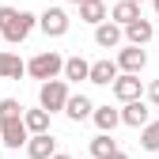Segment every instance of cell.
Here are the masks:
<instances>
[{"mask_svg":"<svg viewBox=\"0 0 159 159\" xmlns=\"http://www.w3.org/2000/svg\"><path fill=\"white\" fill-rule=\"evenodd\" d=\"M148 102L159 110V80H152V84H148Z\"/></svg>","mask_w":159,"mask_h":159,"instance_id":"603a6c76","label":"cell"},{"mask_svg":"<svg viewBox=\"0 0 159 159\" xmlns=\"http://www.w3.org/2000/svg\"><path fill=\"white\" fill-rule=\"evenodd\" d=\"M65 114H68V121H87V117H95V102L87 95H72L68 106H65Z\"/></svg>","mask_w":159,"mask_h":159,"instance_id":"5bb4252c","label":"cell"},{"mask_svg":"<svg viewBox=\"0 0 159 159\" xmlns=\"http://www.w3.org/2000/svg\"><path fill=\"white\" fill-rule=\"evenodd\" d=\"M121 125H129V129H144V125H152V106L144 102V98L125 102V106H121Z\"/></svg>","mask_w":159,"mask_h":159,"instance_id":"ba28073f","label":"cell"},{"mask_svg":"<svg viewBox=\"0 0 159 159\" xmlns=\"http://www.w3.org/2000/svg\"><path fill=\"white\" fill-rule=\"evenodd\" d=\"M155 38V27H152V19H136V23L125 27V46H148Z\"/></svg>","mask_w":159,"mask_h":159,"instance_id":"7c38bea8","label":"cell"},{"mask_svg":"<svg viewBox=\"0 0 159 159\" xmlns=\"http://www.w3.org/2000/svg\"><path fill=\"white\" fill-rule=\"evenodd\" d=\"M136 19H144L140 15V4H133V0H117V4L110 8V23H117V27H129V23H136Z\"/></svg>","mask_w":159,"mask_h":159,"instance_id":"8fae6325","label":"cell"},{"mask_svg":"<svg viewBox=\"0 0 159 159\" xmlns=\"http://www.w3.org/2000/svg\"><path fill=\"white\" fill-rule=\"evenodd\" d=\"M23 125L30 129V136H42V133H49V114L38 106V110H27L23 114Z\"/></svg>","mask_w":159,"mask_h":159,"instance_id":"ffe728a7","label":"cell"},{"mask_svg":"<svg viewBox=\"0 0 159 159\" xmlns=\"http://www.w3.org/2000/svg\"><path fill=\"white\" fill-rule=\"evenodd\" d=\"M0 42H4V38H0Z\"/></svg>","mask_w":159,"mask_h":159,"instance_id":"f1b7e54d","label":"cell"},{"mask_svg":"<svg viewBox=\"0 0 159 159\" xmlns=\"http://www.w3.org/2000/svg\"><path fill=\"white\" fill-rule=\"evenodd\" d=\"M80 19L91 27H102L110 23V8H106V0H87V4H80Z\"/></svg>","mask_w":159,"mask_h":159,"instance_id":"4fadbf2b","label":"cell"},{"mask_svg":"<svg viewBox=\"0 0 159 159\" xmlns=\"http://www.w3.org/2000/svg\"><path fill=\"white\" fill-rule=\"evenodd\" d=\"M114 61H117V68H121V72L140 76V72L148 68V49H144V46H121Z\"/></svg>","mask_w":159,"mask_h":159,"instance_id":"8992f818","label":"cell"},{"mask_svg":"<svg viewBox=\"0 0 159 159\" xmlns=\"http://www.w3.org/2000/svg\"><path fill=\"white\" fill-rule=\"evenodd\" d=\"M114 98L117 102H136V98H144V84H140V76H129V72H121L117 76V84H114Z\"/></svg>","mask_w":159,"mask_h":159,"instance_id":"52a82bcc","label":"cell"},{"mask_svg":"<svg viewBox=\"0 0 159 159\" xmlns=\"http://www.w3.org/2000/svg\"><path fill=\"white\" fill-rule=\"evenodd\" d=\"M0 144L11 148V152L30 144V129L23 125V117H4V121H0Z\"/></svg>","mask_w":159,"mask_h":159,"instance_id":"277c9868","label":"cell"},{"mask_svg":"<svg viewBox=\"0 0 159 159\" xmlns=\"http://www.w3.org/2000/svg\"><path fill=\"white\" fill-rule=\"evenodd\" d=\"M34 27H38V15H30V11H23V8L0 4V38H4V42H11V46L27 42Z\"/></svg>","mask_w":159,"mask_h":159,"instance_id":"6da1fadb","label":"cell"},{"mask_svg":"<svg viewBox=\"0 0 159 159\" xmlns=\"http://www.w3.org/2000/svg\"><path fill=\"white\" fill-rule=\"evenodd\" d=\"M65 80L68 84L91 80V61H84V57H65Z\"/></svg>","mask_w":159,"mask_h":159,"instance_id":"ac0fdd59","label":"cell"},{"mask_svg":"<svg viewBox=\"0 0 159 159\" xmlns=\"http://www.w3.org/2000/svg\"><path fill=\"white\" fill-rule=\"evenodd\" d=\"M152 4H155V19H159V0H152Z\"/></svg>","mask_w":159,"mask_h":159,"instance_id":"4316f807","label":"cell"},{"mask_svg":"<svg viewBox=\"0 0 159 159\" xmlns=\"http://www.w3.org/2000/svg\"><path fill=\"white\" fill-rule=\"evenodd\" d=\"M19 76H27V61H19L15 53L0 49V80H19Z\"/></svg>","mask_w":159,"mask_h":159,"instance_id":"2e32d148","label":"cell"},{"mask_svg":"<svg viewBox=\"0 0 159 159\" xmlns=\"http://www.w3.org/2000/svg\"><path fill=\"white\" fill-rule=\"evenodd\" d=\"M140 148L144 152H159V121H152V125L140 129Z\"/></svg>","mask_w":159,"mask_h":159,"instance_id":"44dd1931","label":"cell"},{"mask_svg":"<svg viewBox=\"0 0 159 159\" xmlns=\"http://www.w3.org/2000/svg\"><path fill=\"white\" fill-rule=\"evenodd\" d=\"M53 159H72V155H68V152H57V155H53Z\"/></svg>","mask_w":159,"mask_h":159,"instance_id":"cb8c5ba5","label":"cell"},{"mask_svg":"<svg viewBox=\"0 0 159 159\" xmlns=\"http://www.w3.org/2000/svg\"><path fill=\"white\" fill-rule=\"evenodd\" d=\"M27 155H30V159H53V155H57V140H53L49 133H42V136H30Z\"/></svg>","mask_w":159,"mask_h":159,"instance_id":"9a60e30c","label":"cell"},{"mask_svg":"<svg viewBox=\"0 0 159 159\" xmlns=\"http://www.w3.org/2000/svg\"><path fill=\"white\" fill-rule=\"evenodd\" d=\"M68 27H72V19H68L65 8H46L42 15H38V30H42L46 38H65Z\"/></svg>","mask_w":159,"mask_h":159,"instance_id":"5b68a950","label":"cell"},{"mask_svg":"<svg viewBox=\"0 0 159 159\" xmlns=\"http://www.w3.org/2000/svg\"><path fill=\"white\" fill-rule=\"evenodd\" d=\"M91 121L98 125V133H114L117 125H121V110H114V106H95V117Z\"/></svg>","mask_w":159,"mask_h":159,"instance_id":"e0dca14e","label":"cell"},{"mask_svg":"<svg viewBox=\"0 0 159 159\" xmlns=\"http://www.w3.org/2000/svg\"><path fill=\"white\" fill-rule=\"evenodd\" d=\"M114 159H129V155H125V152H117V155H114Z\"/></svg>","mask_w":159,"mask_h":159,"instance_id":"484cf974","label":"cell"},{"mask_svg":"<svg viewBox=\"0 0 159 159\" xmlns=\"http://www.w3.org/2000/svg\"><path fill=\"white\" fill-rule=\"evenodd\" d=\"M87 159H91V155H87Z\"/></svg>","mask_w":159,"mask_h":159,"instance_id":"f546056e","label":"cell"},{"mask_svg":"<svg viewBox=\"0 0 159 159\" xmlns=\"http://www.w3.org/2000/svg\"><path fill=\"white\" fill-rule=\"evenodd\" d=\"M27 76H30V80H38V84L61 80V76H65V57H61V53H53V49L34 53L30 61H27Z\"/></svg>","mask_w":159,"mask_h":159,"instance_id":"7a4b0ae2","label":"cell"},{"mask_svg":"<svg viewBox=\"0 0 159 159\" xmlns=\"http://www.w3.org/2000/svg\"><path fill=\"white\" fill-rule=\"evenodd\" d=\"M117 76H121V68H117V61H110V57H102V61L91 65V80L87 84H98V87H114Z\"/></svg>","mask_w":159,"mask_h":159,"instance_id":"9c48e42d","label":"cell"},{"mask_svg":"<svg viewBox=\"0 0 159 159\" xmlns=\"http://www.w3.org/2000/svg\"><path fill=\"white\" fill-rule=\"evenodd\" d=\"M133 4H144V0H133Z\"/></svg>","mask_w":159,"mask_h":159,"instance_id":"83f0119b","label":"cell"},{"mask_svg":"<svg viewBox=\"0 0 159 159\" xmlns=\"http://www.w3.org/2000/svg\"><path fill=\"white\" fill-rule=\"evenodd\" d=\"M121 42H125V30L117 27V23L95 27V46H98V49H121Z\"/></svg>","mask_w":159,"mask_h":159,"instance_id":"30bf717a","label":"cell"},{"mask_svg":"<svg viewBox=\"0 0 159 159\" xmlns=\"http://www.w3.org/2000/svg\"><path fill=\"white\" fill-rule=\"evenodd\" d=\"M68 4H76V8H80V4H87V0H68Z\"/></svg>","mask_w":159,"mask_h":159,"instance_id":"d4e9b609","label":"cell"},{"mask_svg":"<svg viewBox=\"0 0 159 159\" xmlns=\"http://www.w3.org/2000/svg\"><path fill=\"white\" fill-rule=\"evenodd\" d=\"M117 152H121V148H117V140H114L110 133H98L95 140H91V159H114Z\"/></svg>","mask_w":159,"mask_h":159,"instance_id":"d6986e66","label":"cell"},{"mask_svg":"<svg viewBox=\"0 0 159 159\" xmlns=\"http://www.w3.org/2000/svg\"><path fill=\"white\" fill-rule=\"evenodd\" d=\"M68 80H49V84H38V106L46 114H61L68 106Z\"/></svg>","mask_w":159,"mask_h":159,"instance_id":"3957f363","label":"cell"},{"mask_svg":"<svg viewBox=\"0 0 159 159\" xmlns=\"http://www.w3.org/2000/svg\"><path fill=\"white\" fill-rule=\"evenodd\" d=\"M27 110H23V102H19V98H0V121H4V117H23Z\"/></svg>","mask_w":159,"mask_h":159,"instance_id":"7402d4cb","label":"cell"}]
</instances>
